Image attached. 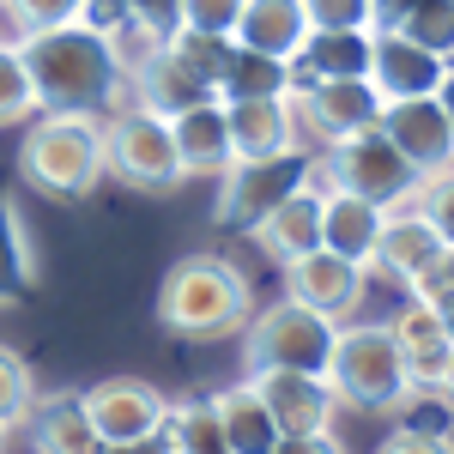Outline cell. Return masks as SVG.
<instances>
[{
    "label": "cell",
    "mask_w": 454,
    "mask_h": 454,
    "mask_svg": "<svg viewBox=\"0 0 454 454\" xmlns=\"http://www.w3.org/2000/svg\"><path fill=\"white\" fill-rule=\"evenodd\" d=\"M19 61L31 73V91L43 115H98L115 104V91L128 85L109 43L85 25H61V31H36L12 43Z\"/></svg>",
    "instance_id": "cell-1"
},
{
    "label": "cell",
    "mask_w": 454,
    "mask_h": 454,
    "mask_svg": "<svg viewBox=\"0 0 454 454\" xmlns=\"http://www.w3.org/2000/svg\"><path fill=\"white\" fill-rule=\"evenodd\" d=\"M248 315H254L248 273L224 254L176 261L158 291V327H170L176 340H224V333L248 327Z\"/></svg>",
    "instance_id": "cell-2"
},
{
    "label": "cell",
    "mask_w": 454,
    "mask_h": 454,
    "mask_svg": "<svg viewBox=\"0 0 454 454\" xmlns=\"http://www.w3.org/2000/svg\"><path fill=\"white\" fill-rule=\"evenodd\" d=\"M19 176L49 200H85L104 182V121L98 115H43L19 140Z\"/></svg>",
    "instance_id": "cell-3"
},
{
    "label": "cell",
    "mask_w": 454,
    "mask_h": 454,
    "mask_svg": "<svg viewBox=\"0 0 454 454\" xmlns=\"http://www.w3.org/2000/svg\"><path fill=\"white\" fill-rule=\"evenodd\" d=\"M327 387H333L340 406H351V412H382V419L412 400L406 364H400V340L387 333V321L340 327L333 357H327Z\"/></svg>",
    "instance_id": "cell-4"
},
{
    "label": "cell",
    "mask_w": 454,
    "mask_h": 454,
    "mask_svg": "<svg viewBox=\"0 0 454 454\" xmlns=\"http://www.w3.org/2000/svg\"><path fill=\"white\" fill-rule=\"evenodd\" d=\"M309 176L321 188H333V194H351V200H370V207H412V194H419V176L412 164L387 145L382 128H370V134H351V140L327 145L321 158L309 164Z\"/></svg>",
    "instance_id": "cell-5"
},
{
    "label": "cell",
    "mask_w": 454,
    "mask_h": 454,
    "mask_svg": "<svg viewBox=\"0 0 454 454\" xmlns=\"http://www.w3.org/2000/svg\"><path fill=\"white\" fill-rule=\"evenodd\" d=\"M340 340V321L303 309V303H273V309L248 315V340H243V364L248 376L267 370H291V376H327V357Z\"/></svg>",
    "instance_id": "cell-6"
},
{
    "label": "cell",
    "mask_w": 454,
    "mask_h": 454,
    "mask_svg": "<svg viewBox=\"0 0 454 454\" xmlns=\"http://www.w3.org/2000/svg\"><path fill=\"white\" fill-rule=\"evenodd\" d=\"M104 170H115L128 188L140 194H170L182 182V164H176V145H170V121L145 115V109H121L104 121Z\"/></svg>",
    "instance_id": "cell-7"
},
{
    "label": "cell",
    "mask_w": 454,
    "mask_h": 454,
    "mask_svg": "<svg viewBox=\"0 0 454 454\" xmlns=\"http://www.w3.org/2000/svg\"><path fill=\"white\" fill-rule=\"evenodd\" d=\"M79 406H85V424L98 430L104 454H128L152 436H164V419H170V400L140 376H109V382L85 387Z\"/></svg>",
    "instance_id": "cell-8"
},
{
    "label": "cell",
    "mask_w": 454,
    "mask_h": 454,
    "mask_svg": "<svg viewBox=\"0 0 454 454\" xmlns=\"http://www.w3.org/2000/svg\"><path fill=\"white\" fill-rule=\"evenodd\" d=\"M291 121H297V140L340 145L382 121V98L370 79H321L303 98H291Z\"/></svg>",
    "instance_id": "cell-9"
},
{
    "label": "cell",
    "mask_w": 454,
    "mask_h": 454,
    "mask_svg": "<svg viewBox=\"0 0 454 454\" xmlns=\"http://www.w3.org/2000/svg\"><path fill=\"white\" fill-rule=\"evenodd\" d=\"M224 128H231V170H273L285 158H297V121H291V98H248V104H224Z\"/></svg>",
    "instance_id": "cell-10"
},
{
    "label": "cell",
    "mask_w": 454,
    "mask_h": 454,
    "mask_svg": "<svg viewBox=\"0 0 454 454\" xmlns=\"http://www.w3.org/2000/svg\"><path fill=\"white\" fill-rule=\"evenodd\" d=\"M248 237L267 248V261H279V267L315 254L321 248V182L315 176H297L279 200L248 224Z\"/></svg>",
    "instance_id": "cell-11"
},
{
    "label": "cell",
    "mask_w": 454,
    "mask_h": 454,
    "mask_svg": "<svg viewBox=\"0 0 454 454\" xmlns=\"http://www.w3.org/2000/svg\"><path fill=\"white\" fill-rule=\"evenodd\" d=\"M387 134V145L412 164V176H442L454 170V128L442 104L436 98H412V104H382V121H376Z\"/></svg>",
    "instance_id": "cell-12"
},
{
    "label": "cell",
    "mask_w": 454,
    "mask_h": 454,
    "mask_svg": "<svg viewBox=\"0 0 454 454\" xmlns=\"http://www.w3.org/2000/svg\"><path fill=\"white\" fill-rule=\"evenodd\" d=\"M442 67H449V61H436L430 49H419L412 36H400V31H376V36H370V85H376L382 104L436 98Z\"/></svg>",
    "instance_id": "cell-13"
},
{
    "label": "cell",
    "mask_w": 454,
    "mask_h": 454,
    "mask_svg": "<svg viewBox=\"0 0 454 454\" xmlns=\"http://www.w3.org/2000/svg\"><path fill=\"white\" fill-rule=\"evenodd\" d=\"M285 297L303 303V309H315V315H327V321H346V315L364 303V267H351L340 254L315 248V254H303V261L285 267Z\"/></svg>",
    "instance_id": "cell-14"
},
{
    "label": "cell",
    "mask_w": 454,
    "mask_h": 454,
    "mask_svg": "<svg viewBox=\"0 0 454 454\" xmlns=\"http://www.w3.org/2000/svg\"><path fill=\"white\" fill-rule=\"evenodd\" d=\"M254 394L267 406V419L279 424V436H309V430H333V387L327 376H291V370H267L254 376Z\"/></svg>",
    "instance_id": "cell-15"
},
{
    "label": "cell",
    "mask_w": 454,
    "mask_h": 454,
    "mask_svg": "<svg viewBox=\"0 0 454 454\" xmlns=\"http://www.w3.org/2000/svg\"><path fill=\"white\" fill-rule=\"evenodd\" d=\"M237 49L248 55H267V61H297L303 43H309V19H303V0H248L237 31Z\"/></svg>",
    "instance_id": "cell-16"
},
{
    "label": "cell",
    "mask_w": 454,
    "mask_h": 454,
    "mask_svg": "<svg viewBox=\"0 0 454 454\" xmlns=\"http://www.w3.org/2000/svg\"><path fill=\"white\" fill-rule=\"evenodd\" d=\"M382 224H387L382 207L321 188V248L327 254H340L351 267H370L376 261V243H382Z\"/></svg>",
    "instance_id": "cell-17"
},
{
    "label": "cell",
    "mask_w": 454,
    "mask_h": 454,
    "mask_svg": "<svg viewBox=\"0 0 454 454\" xmlns=\"http://www.w3.org/2000/svg\"><path fill=\"white\" fill-rule=\"evenodd\" d=\"M200 104H218L212 85H200L170 49H158V55L134 73V109L158 115V121H176V115H188V109H200Z\"/></svg>",
    "instance_id": "cell-18"
},
{
    "label": "cell",
    "mask_w": 454,
    "mask_h": 454,
    "mask_svg": "<svg viewBox=\"0 0 454 454\" xmlns=\"http://www.w3.org/2000/svg\"><path fill=\"white\" fill-rule=\"evenodd\" d=\"M170 145L182 176H224L231 170V128H224V104H200L170 121Z\"/></svg>",
    "instance_id": "cell-19"
},
{
    "label": "cell",
    "mask_w": 454,
    "mask_h": 454,
    "mask_svg": "<svg viewBox=\"0 0 454 454\" xmlns=\"http://www.w3.org/2000/svg\"><path fill=\"white\" fill-rule=\"evenodd\" d=\"M436 254H442V237H436L412 207H394L387 224H382V243H376V261H370V267H382L394 285H412Z\"/></svg>",
    "instance_id": "cell-20"
},
{
    "label": "cell",
    "mask_w": 454,
    "mask_h": 454,
    "mask_svg": "<svg viewBox=\"0 0 454 454\" xmlns=\"http://www.w3.org/2000/svg\"><path fill=\"white\" fill-rule=\"evenodd\" d=\"M212 419H218L224 454H273V449H279V424L267 419L261 394H254L248 382L212 394Z\"/></svg>",
    "instance_id": "cell-21"
},
{
    "label": "cell",
    "mask_w": 454,
    "mask_h": 454,
    "mask_svg": "<svg viewBox=\"0 0 454 454\" xmlns=\"http://www.w3.org/2000/svg\"><path fill=\"white\" fill-rule=\"evenodd\" d=\"M31 442L36 454H104V442H98V430L85 424V406H79V394H36L31 406Z\"/></svg>",
    "instance_id": "cell-22"
},
{
    "label": "cell",
    "mask_w": 454,
    "mask_h": 454,
    "mask_svg": "<svg viewBox=\"0 0 454 454\" xmlns=\"http://www.w3.org/2000/svg\"><path fill=\"white\" fill-rule=\"evenodd\" d=\"M370 36L376 31H309L297 67L309 79H370Z\"/></svg>",
    "instance_id": "cell-23"
},
{
    "label": "cell",
    "mask_w": 454,
    "mask_h": 454,
    "mask_svg": "<svg viewBox=\"0 0 454 454\" xmlns=\"http://www.w3.org/2000/svg\"><path fill=\"white\" fill-rule=\"evenodd\" d=\"M291 91V67L285 61H267V55H248V49H231V67L218 79V104H248V98H285Z\"/></svg>",
    "instance_id": "cell-24"
},
{
    "label": "cell",
    "mask_w": 454,
    "mask_h": 454,
    "mask_svg": "<svg viewBox=\"0 0 454 454\" xmlns=\"http://www.w3.org/2000/svg\"><path fill=\"white\" fill-rule=\"evenodd\" d=\"M273 170H279V164H273ZM273 170H224V207H218V218H224V224H254V218L297 182V176L279 182Z\"/></svg>",
    "instance_id": "cell-25"
},
{
    "label": "cell",
    "mask_w": 454,
    "mask_h": 454,
    "mask_svg": "<svg viewBox=\"0 0 454 454\" xmlns=\"http://www.w3.org/2000/svg\"><path fill=\"white\" fill-rule=\"evenodd\" d=\"M31 279H36V261H31V243H25V224H19L12 194L0 188V303H12Z\"/></svg>",
    "instance_id": "cell-26"
},
{
    "label": "cell",
    "mask_w": 454,
    "mask_h": 454,
    "mask_svg": "<svg viewBox=\"0 0 454 454\" xmlns=\"http://www.w3.org/2000/svg\"><path fill=\"white\" fill-rule=\"evenodd\" d=\"M164 442H170V454H224L212 400H176L164 419Z\"/></svg>",
    "instance_id": "cell-27"
},
{
    "label": "cell",
    "mask_w": 454,
    "mask_h": 454,
    "mask_svg": "<svg viewBox=\"0 0 454 454\" xmlns=\"http://www.w3.org/2000/svg\"><path fill=\"white\" fill-rule=\"evenodd\" d=\"M164 49H170V55H176V61H182L188 73H194L200 85H212V98H218V79H224V67H231V49H237V43H231V36L176 31L170 43H164Z\"/></svg>",
    "instance_id": "cell-28"
},
{
    "label": "cell",
    "mask_w": 454,
    "mask_h": 454,
    "mask_svg": "<svg viewBox=\"0 0 454 454\" xmlns=\"http://www.w3.org/2000/svg\"><path fill=\"white\" fill-rule=\"evenodd\" d=\"M394 31L412 36L419 49H430L436 61H454V0H419Z\"/></svg>",
    "instance_id": "cell-29"
},
{
    "label": "cell",
    "mask_w": 454,
    "mask_h": 454,
    "mask_svg": "<svg viewBox=\"0 0 454 454\" xmlns=\"http://www.w3.org/2000/svg\"><path fill=\"white\" fill-rule=\"evenodd\" d=\"M79 12H85V0H0V19H6L19 36L79 25Z\"/></svg>",
    "instance_id": "cell-30"
},
{
    "label": "cell",
    "mask_w": 454,
    "mask_h": 454,
    "mask_svg": "<svg viewBox=\"0 0 454 454\" xmlns=\"http://www.w3.org/2000/svg\"><path fill=\"white\" fill-rule=\"evenodd\" d=\"M31 406H36V382H31V370H25V357L0 346V424H6V430L25 424Z\"/></svg>",
    "instance_id": "cell-31"
},
{
    "label": "cell",
    "mask_w": 454,
    "mask_h": 454,
    "mask_svg": "<svg viewBox=\"0 0 454 454\" xmlns=\"http://www.w3.org/2000/svg\"><path fill=\"white\" fill-rule=\"evenodd\" d=\"M31 109H36L31 73H25V61H19V49H12V43H0V128L25 121Z\"/></svg>",
    "instance_id": "cell-32"
},
{
    "label": "cell",
    "mask_w": 454,
    "mask_h": 454,
    "mask_svg": "<svg viewBox=\"0 0 454 454\" xmlns=\"http://www.w3.org/2000/svg\"><path fill=\"white\" fill-rule=\"evenodd\" d=\"M412 212H419L436 237H442V248H454V170L424 176L419 194H412Z\"/></svg>",
    "instance_id": "cell-33"
},
{
    "label": "cell",
    "mask_w": 454,
    "mask_h": 454,
    "mask_svg": "<svg viewBox=\"0 0 454 454\" xmlns=\"http://www.w3.org/2000/svg\"><path fill=\"white\" fill-rule=\"evenodd\" d=\"M309 31H376L370 0H303Z\"/></svg>",
    "instance_id": "cell-34"
},
{
    "label": "cell",
    "mask_w": 454,
    "mask_h": 454,
    "mask_svg": "<svg viewBox=\"0 0 454 454\" xmlns=\"http://www.w3.org/2000/svg\"><path fill=\"white\" fill-rule=\"evenodd\" d=\"M248 0H182V31H200V36H231L237 19H243Z\"/></svg>",
    "instance_id": "cell-35"
},
{
    "label": "cell",
    "mask_w": 454,
    "mask_h": 454,
    "mask_svg": "<svg viewBox=\"0 0 454 454\" xmlns=\"http://www.w3.org/2000/svg\"><path fill=\"white\" fill-rule=\"evenodd\" d=\"M406 291H412L419 303H430V309L454 303V248H442V254H436V261H430V267H424V273L406 285Z\"/></svg>",
    "instance_id": "cell-36"
},
{
    "label": "cell",
    "mask_w": 454,
    "mask_h": 454,
    "mask_svg": "<svg viewBox=\"0 0 454 454\" xmlns=\"http://www.w3.org/2000/svg\"><path fill=\"white\" fill-rule=\"evenodd\" d=\"M128 19H134L145 36L170 43V36L182 31V0H128Z\"/></svg>",
    "instance_id": "cell-37"
},
{
    "label": "cell",
    "mask_w": 454,
    "mask_h": 454,
    "mask_svg": "<svg viewBox=\"0 0 454 454\" xmlns=\"http://www.w3.org/2000/svg\"><path fill=\"white\" fill-rule=\"evenodd\" d=\"M387 333H394L400 346H419V340H442V315L430 309V303H419V297H412L406 309L387 321Z\"/></svg>",
    "instance_id": "cell-38"
},
{
    "label": "cell",
    "mask_w": 454,
    "mask_h": 454,
    "mask_svg": "<svg viewBox=\"0 0 454 454\" xmlns=\"http://www.w3.org/2000/svg\"><path fill=\"white\" fill-rule=\"evenodd\" d=\"M376 454H454V442L436 430H394V436H382Z\"/></svg>",
    "instance_id": "cell-39"
},
{
    "label": "cell",
    "mask_w": 454,
    "mask_h": 454,
    "mask_svg": "<svg viewBox=\"0 0 454 454\" xmlns=\"http://www.w3.org/2000/svg\"><path fill=\"white\" fill-rule=\"evenodd\" d=\"M273 454H346V442L333 430H309V436H279Z\"/></svg>",
    "instance_id": "cell-40"
},
{
    "label": "cell",
    "mask_w": 454,
    "mask_h": 454,
    "mask_svg": "<svg viewBox=\"0 0 454 454\" xmlns=\"http://www.w3.org/2000/svg\"><path fill=\"white\" fill-rule=\"evenodd\" d=\"M419 0H370V12H376V31H394L406 12H412Z\"/></svg>",
    "instance_id": "cell-41"
},
{
    "label": "cell",
    "mask_w": 454,
    "mask_h": 454,
    "mask_svg": "<svg viewBox=\"0 0 454 454\" xmlns=\"http://www.w3.org/2000/svg\"><path fill=\"white\" fill-rule=\"evenodd\" d=\"M436 104H442V115H449V128H454V61L442 67V85H436Z\"/></svg>",
    "instance_id": "cell-42"
},
{
    "label": "cell",
    "mask_w": 454,
    "mask_h": 454,
    "mask_svg": "<svg viewBox=\"0 0 454 454\" xmlns=\"http://www.w3.org/2000/svg\"><path fill=\"white\" fill-rule=\"evenodd\" d=\"M436 315H442V340H449V346H454V303H442V309H436Z\"/></svg>",
    "instance_id": "cell-43"
},
{
    "label": "cell",
    "mask_w": 454,
    "mask_h": 454,
    "mask_svg": "<svg viewBox=\"0 0 454 454\" xmlns=\"http://www.w3.org/2000/svg\"><path fill=\"white\" fill-rule=\"evenodd\" d=\"M442 400L454 406V357H449V376H442Z\"/></svg>",
    "instance_id": "cell-44"
},
{
    "label": "cell",
    "mask_w": 454,
    "mask_h": 454,
    "mask_svg": "<svg viewBox=\"0 0 454 454\" xmlns=\"http://www.w3.org/2000/svg\"><path fill=\"white\" fill-rule=\"evenodd\" d=\"M6 436H12V430H6V424H0V454H6Z\"/></svg>",
    "instance_id": "cell-45"
}]
</instances>
